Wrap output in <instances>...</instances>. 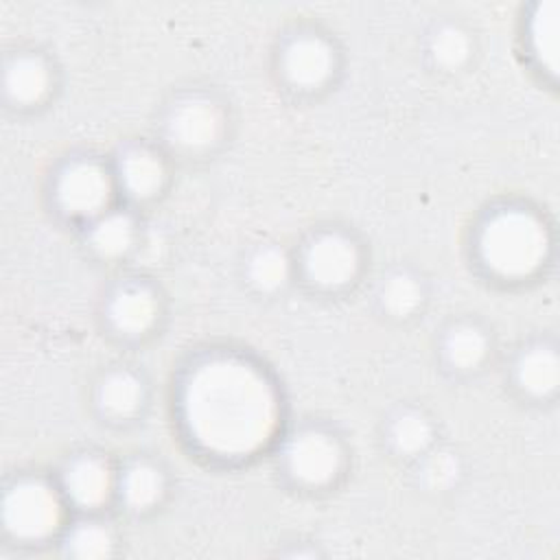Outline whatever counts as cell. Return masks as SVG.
Masks as SVG:
<instances>
[{
    "label": "cell",
    "instance_id": "5",
    "mask_svg": "<svg viewBox=\"0 0 560 560\" xmlns=\"http://www.w3.org/2000/svg\"><path fill=\"white\" fill-rule=\"evenodd\" d=\"M116 175L96 158H72L55 175L52 199L59 212L79 221H94L112 208Z\"/></svg>",
    "mask_w": 560,
    "mask_h": 560
},
{
    "label": "cell",
    "instance_id": "13",
    "mask_svg": "<svg viewBox=\"0 0 560 560\" xmlns=\"http://www.w3.org/2000/svg\"><path fill=\"white\" fill-rule=\"evenodd\" d=\"M147 402L144 378L131 368H112L94 387V405L107 420H131Z\"/></svg>",
    "mask_w": 560,
    "mask_h": 560
},
{
    "label": "cell",
    "instance_id": "6",
    "mask_svg": "<svg viewBox=\"0 0 560 560\" xmlns=\"http://www.w3.org/2000/svg\"><path fill=\"white\" fill-rule=\"evenodd\" d=\"M162 127L177 151L188 155L208 153L225 133V109L206 92H186L168 105Z\"/></svg>",
    "mask_w": 560,
    "mask_h": 560
},
{
    "label": "cell",
    "instance_id": "20",
    "mask_svg": "<svg viewBox=\"0 0 560 560\" xmlns=\"http://www.w3.org/2000/svg\"><path fill=\"white\" fill-rule=\"evenodd\" d=\"M385 435L394 453L402 457H420L431 448L435 427L424 411L416 407H405L389 418Z\"/></svg>",
    "mask_w": 560,
    "mask_h": 560
},
{
    "label": "cell",
    "instance_id": "11",
    "mask_svg": "<svg viewBox=\"0 0 560 560\" xmlns=\"http://www.w3.org/2000/svg\"><path fill=\"white\" fill-rule=\"evenodd\" d=\"M118 188L133 201L158 197L166 184L168 171L164 158L147 144H127L120 149L114 166Z\"/></svg>",
    "mask_w": 560,
    "mask_h": 560
},
{
    "label": "cell",
    "instance_id": "24",
    "mask_svg": "<svg viewBox=\"0 0 560 560\" xmlns=\"http://www.w3.org/2000/svg\"><path fill=\"white\" fill-rule=\"evenodd\" d=\"M420 468H418V481L422 488L431 492H444L451 490L459 477H462V462L459 457L448 448H429L424 455H420Z\"/></svg>",
    "mask_w": 560,
    "mask_h": 560
},
{
    "label": "cell",
    "instance_id": "21",
    "mask_svg": "<svg viewBox=\"0 0 560 560\" xmlns=\"http://www.w3.org/2000/svg\"><path fill=\"white\" fill-rule=\"evenodd\" d=\"M293 273L291 256L280 245H258L245 260V278L260 293L282 291Z\"/></svg>",
    "mask_w": 560,
    "mask_h": 560
},
{
    "label": "cell",
    "instance_id": "16",
    "mask_svg": "<svg viewBox=\"0 0 560 560\" xmlns=\"http://www.w3.org/2000/svg\"><path fill=\"white\" fill-rule=\"evenodd\" d=\"M118 545L116 529L109 521L96 516V512H85L81 518L63 527L59 538L61 556L77 560H103L114 556Z\"/></svg>",
    "mask_w": 560,
    "mask_h": 560
},
{
    "label": "cell",
    "instance_id": "22",
    "mask_svg": "<svg viewBox=\"0 0 560 560\" xmlns=\"http://www.w3.org/2000/svg\"><path fill=\"white\" fill-rule=\"evenodd\" d=\"M376 298L389 317L407 319L420 311L424 302V287L416 273L407 269H394L381 280Z\"/></svg>",
    "mask_w": 560,
    "mask_h": 560
},
{
    "label": "cell",
    "instance_id": "14",
    "mask_svg": "<svg viewBox=\"0 0 560 560\" xmlns=\"http://www.w3.org/2000/svg\"><path fill=\"white\" fill-rule=\"evenodd\" d=\"M52 70L37 52H15L4 63V96L18 107H33L48 98Z\"/></svg>",
    "mask_w": 560,
    "mask_h": 560
},
{
    "label": "cell",
    "instance_id": "3",
    "mask_svg": "<svg viewBox=\"0 0 560 560\" xmlns=\"http://www.w3.org/2000/svg\"><path fill=\"white\" fill-rule=\"evenodd\" d=\"M66 505L59 486L39 475H22L4 490L2 527L22 545L46 542L63 532Z\"/></svg>",
    "mask_w": 560,
    "mask_h": 560
},
{
    "label": "cell",
    "instance_id": "7",
    "mask_svg": "<svg viewBox=\"0 0 560 560\" xmlns=\"http://www.w3.org/2000/svg\"><path fill=\"white\" fill-rule=\"evenodd\" d=\"M300 269L304 280L315 289L337 291L357 280L361 249L357 241L341 230H319L304 243Z\"/></svg>",
    "mask_w": 560,
    "mask_h": 560
},
{
    "label": "cell",
    "instance_id": "1",
    "mask_svg": "<svg viewBox=\"0 0 560 560\" xmlns=\"http://www.w3.org/2000/svg\"><path fill=\"white\" fill-rule=\"evenodd\" d=\"M177 411L186 438L203 455L241 462L273 440L280 398L260 365L234 352H212L184 374Z\"/></svg>",
    "mask_w": 560,
    "mask_h": 560
},
{
    "label": "cell",
    "instance_id": "18",
    "mask_svg": "<svg viewBox=\"0 0 560 560\" xmlns=\"http://www.w3.org/2000/svg\"><path fill=\"white\" fill-rule=\"evenodd\" d=\"M442 357L457 372L479 370L490 357V337L475 322H455L442 335Z\"/></svg>",
    "mask_w": 560,
    "mask_h": 560
},
{
    "label": "cell",
    "instance_id": "17",
    "mask_svg": "<svg viewBox=\"0 0 560 560\" xmlns=\"http://www.w3.org/2000/svg\"><path fill=\"white\" fill-rule=\"evenodd\" d=\"M138 238V223L127 210L109 208L88 223V247L103 260H118L127 256Z\"/></svg>",
    "mask_w": 560,
    "mask_h": 560
},
{
    "label": "cell",
    "instance_id": "10",
    "mask_svg": "<svg viewBox=\"0 0 560 560\" xmlns=\"http://www.w3.org/2000/svg\"><path fill=\"white\" fill-rule=\"evenodd\" d=\"M109 328L122 337H142L160 319V295L142 280H125L114 287L105 304Z\"/></svg>",
    "mask_w": 560,
    "mask_h": 560
},
{
    "label": "cell",
    "instance_id": "2",
    "mask_svg": "<svg viewBox=\"0 0 560 560\" xmlns=\"http://www.w3.org/2000/svg\"><path fill=\"white\" fill-rule=\"evenodd\" d=\"M475 249L481 267L497 280L534 278L549 260L551 232L547 221L525 206L490 210L477 228Z\"/></svg>",
    "mask_w": 560,
    "mask_h": 560
},
{
    "label": "cell",
    "instance_id": "4",
    "mask_svg": "<svg viewBox=\"0 0 560 560\" xmlns=\"http://www.w3.org/2000/svg\"><path fill=\"white\" fill-rule=\"evenodd\" d=\"M280 459L284 472L295 486L322 490L332 486L343 472L346 451L335 433L306 424L284 440Z\"/></svg>",
    "mask_w": 560,
    "mask_h": 560
},
{
    "label": "cell",
    "instance_id": "12",
    "mask_svg": "<svg viewBox=\"0 0 560 560\" xmlns=\"http://www.w3.org/2000/svg\"><path fill=\"white\" fill-rule=\"evenodd\" d=\"M512 381L532 400H547L560 385V359L551 341H532L518 350L512 363Z\"/></svg>",
    "mask_w": 560,
    "mask_h": 560
},
{
    "label": "cell",
    "instance_id": "9",
    "mask_svg": "<svg viewBox=\"0 0 560 560\" xmlns=\"http://www.w3.org/2000/svg\"><path fill=\"white\" fill-rule=\"evenodd\" d=\"M337 70L332 44L317 33L291 37L280 52V74L293 90L313 92L328 85Z\"/></svg>",
    "mask_w": 560,
    "mask_h": 560
},
{
    "label": "cell",
    "instance_id": "23",
    "mask_svg": "<svg viewBox=\"0 0 560 560\" xmlns=\"http://www.w3.org/2000/svg\"><path fill=\"white\" fill-rule=\"evenodd\" d=\"M472 52L468 33L457 24H440L429 37V55L442 70H459Z\"/></svg>",
    "mask_w": 560,
    "mask_h": 560
},
{
    "label": "cell",
    "instance_id": "15",
    "mask_svg": "<svg viewBox=\"0 0 560 560\" xmlns=\"http://www.w3.org/2000/svg\"><path fill=\"white\" fill-rule=\"evenodd\" d=\"M164 494L166 475L155 462L133 457L120 468L116 479V497L129 512H149L164 499Z\"/></svg>",
    "mask_w": 560,
    "mask_h": 560
},
{
    "label": "cell",
    "instance_id": "8",
    "mask_svg": "<svg viewBox=\"0 0 560 560\" xmlns=\"http://www.w3.org/2000/svg\"><path fill=\"white\" fill-rule=\"evenodd\" d=\"M116 479L109 459L101 453H77L66 459L59 488L68 501L81 512H96L116 494Z\"/></svg>",
    "mask_w": 560,
    "mask_h": 560
},
{
    "label": "cell",
    "instance_id": "19",
    "mask_svg": "<svg viewBox=\"0 0 560 560\" xmlns=\"http://www.w3.org/2000/svg\"><path fill=\"white\" fill-rule=\"evenodd\" d=\"M558 15L560 4L556 0L538 2L527 18V50L542 72L551 79L558 74Z\"/></svg>",
    "mask_w": 560,
    "mask_h": 560
}]
</instances>
